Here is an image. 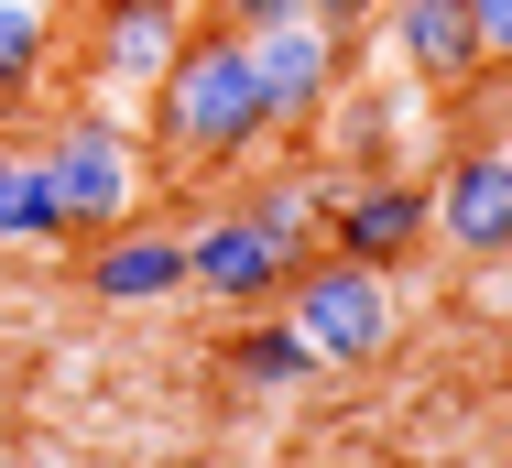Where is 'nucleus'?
Returning <instances> with one entry per match:
<instances>
[{
  "mask_svg": "<svg viewBox=\"0 0 512 468\" xmlns=\"http://www.w3.org/2000/svg\"><path fill=\"white\" fill-rule=\"evenodd\" d=\"M371 11H382V0H306L316 33H371Z\"/></svg>",
  "mask_w": 512,
  "mask_h": 468,
  "instance_id": "obj_17",
  "label": "nucleus"
},
{
  "mask_svg": "<svg viewBox=\"0 0 512 468\" xmlns=\"http://www.w3.org/2000/svg\"><path fill=\"white\" fill-rule=\"evenodd\" d=\"M153 142H164L175 164H240V153H262V142H273L262 88H251V44H240L218 11L186 22L175 66L153 77Z\"/></svg>",
  "mask_w": 512,
  "mask_h": 468,
  "instance_id": "obj_1",
  "label": "nucleus"
},
{
  "mask_svg": "<svg viewBox=\"0 0 512 468\" xmlns=\"http://www.w3.org/2000/svg\"><path fill=\"white\" fill-rule=\"evenodd\" d=\"M229 33H273V22H306V0H218Z\"/></svg>",
  "mask_w": 512,
  "mask_h": 468,
  "instance_id": "obj_15",
  "label": "nucleus"
},
{
  "mask_svg": "<svg viewBox=\"0 0 512 468\" xmlns=\"http://www.w3.org/2000/svg\"><path fill=\"white\" fill-rule=\"evenodd\" d=\"M175 44H186V0H88V66L109 98H153Z\"/></svg>",
  "mask_w": 512,
  "mask_h": 468,
  "instance_id": "obj_5",
  "label": "nucleus"
},
{
  "mask_svg": "<svg viewBox=\"0 0 512 468\" xmlns=\"http://www.w3.org/2000/svg\"><path fill=\"white\" fill-rule=\"evenodd\" d=\"M33 153H44V175H55V218H66V240H77V229L99 240V229H120V218L142 207V142H131L109 109H66Z\"/></svg>",
  "mask_w": 512,
  "mask_h": 468,
  "instance_id": "obj_2",
  "label": "nucleus"
},
{
  "mask_svg": "<svg viewBox=\"0 0 512 468\" xmlns=\"http://www.w3.org/2000/svg\"><path fill=\"white\" fill-rule=\"evenodd\" d=\"M229 371H240V381H262V392H295V381L316 371V349H306V327H295V316H262V327H240Z\"/></svg>",
  "mask_w": 512,
  "mask_h": 468,
  "instance_id": "obj_14",
  "label": "nucleus"
},
{
  "mask_svg": "<svg viewBox=\"0 0 512 468\" xmlns=\"http://www.w3.org/2000/svg\"><path fill=\"white\" fill-rule=\"evenodd\" d=\"M371 22H382V44H393V66H404L414 88H469V77L491 66L469 0H382Z\"/></svg>",
  "mask_w": 512,
  "mask_h": 468,
  "instance_id": "obj_8",
  "label": "nucleus"
},
{
  "mask_svg": "<svg viewBox=\"0 0 512 468\" xmlns=\"http://www.w3.org/2000/svg\"><path fill=\"white\" fill-rule=\"evenodd\" d=\"M316 196H327V186H306V175H273V186L240 207V218H251V229H262V240H273L284 262H295V273L316 262Z\"/></svg>",
  "mask_w": 512,
  "mask_h": 468,
  "instance_id": "obj_13",
  "label": "nucleus"
},
{
  "mask_svg": "<svg viewBox=\"0 0 512 468\" xmlns=\"http://www.w3.org/2000/svg\"><path fill=\"white\" fill-rule=\"evenodd\" d=\"M44 251V240H66V218H55V175H44V153H22V142H0V251Z\"/></svg>",
  "mask_w": 512,
  "mask_h": 468,
  "instance_id": "obj_11",
  "label": "nucleus"
},
{
  "mask_svg": "<svg viewBox=\"0 0 512 468\" xmlns=\"http://www.w3.org/2000/svg\"><path fill=\"white\" fill-rule=\"evenodd\" d=\"M251 44V88H262V120L273 131H306L338 109V77H349V33H316V22H273V33H240Z\"/></svg>",
  "mask_w": 512,
  "mask_h": 468,
  "instance_id": "obj_4",
  "label": "nucleus"
},
{
  "mask_svg": "<svg viewBox=\"0 0 512 468\" xmlns=\"http://www.w3.org/2000/svg\"><path fill=\"white\" fill-rule=\"evenodd\" d=\"M55 66V0H0V120L44 88Z\"/></svg>",
  "mask_w": 512,
  "mask_h": 468,
  "instance_id": "obj_12",
  "label": "nucleus"
},
{
  "mask_svg": "<svg viewBox=\"0 0 512 468\" xmlns=\"http://www.w3.org/2000/svg\"><path fill=\"white\" fill-rule=\"evenodd\" d=\"M425 240H436V218H425V186H404V175H360V186L327 207V251L360 262V273H393Z\"/></svg>",
  "mask_w": 512,
  "mask_h": 468,
  "instance_id": "obj_6",
  "label": "nucleus"
},
{
  "mask_svg": "<svg viewBox=\"0 0 512 468\" xmlns=\"http://www.w3.org/2000/svg\"><path fill=\"white\" fill-rule=\"evenodd\" d=\"M425 218H436V240H458L469 262H502L512 251V153L502 142L458 153V164L425 186Z\"/></svg>",
  "mask_w": 512,
  "mask_h": 468,
  "instance_id": "obj_7",
  "label": "nucleus"
},
{
  "mask_svg": "<svg viewBox=\"0 0 512 468\" xmlns=\"http://www.w3.org/2000/svg\"><path fill=\"white\" fill-rule=\"evenodd\" d=\"M469 22H480V55L512 66V0H469Z\"/></svg>",
  "mask_w": 512,
  "mask_h": 468,
  "instance_id": "obj_16",
  "label": "nucleus"
},
{
  "mask_svg": "<svg viewBox=\"0 0 512 468\" xmlns=\"http://www.w3.org/2000/svg\"><path fill=\"white\" fill-rule=\"evenodd\" d=\"M502 153H512V142H502Z\"/></svg>",
  "mask_w": 512,
  "mask_h": 468,
  "instance_id": "obj_18",
  "label": "nucleus"
},
{
  "mask_svg": "<svg viewBox=\"0 0 512 468\" xmlns=\"http://www.w3.org/2000/svg\"><path fill=\"white\" fill-rule=\"evenodd\" d=\"M88 294L99 305H164V294H186V240L175 229H99V251H88Z\"/></svg>",
  "mask_w": 512,
  "mask_h": 468,
  "instance_id": "obj_10",
  "label": "nucleus"
},
{
  "mask_svg": "<svg viewBox=\"0 0 512 468\" xmlns=\"http://www.w3.org/2000/svg\"><path fill=\"white\" fill-rule=\"evenodd\" d=\"M284 316L306 327L316 360H382V349H393V294H382V273H360V262H338V251L284 283Z\"/></svg>",
  "mask_w": 512,
  "mask_h": 468,
  "instance_id": "obj_3",
  "label": "nucleus"
},
{
  "mask_svg": "<svg viewBox=\"0 0 512 468\" xmlns=\"http://www.w3.org/2000/svg\"><path fill=\"white\" fill-rule=\"evenodd\" d=\"M186 283L218 294V305H273V294L295 283V262L229 207V218H197V229H186Z\"/></svg>",
  "mask_w": 512,
  "mask_h": 468,
  "instance_id": "obj_9",
  "label": "nucleus"
}]
</instances>
